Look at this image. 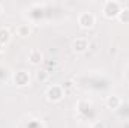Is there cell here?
I'll use <instances>...</instances> for the list:
<instances>
[{
	"label": "cell",
	"instance_id": "cell-1",
	"mask_svg": "<svg viewBox=\"0 0 129 128\" xmlns=\"http://www.w3.org/2000/svg\"><path fill=\"white\" fill-rule=\"evenodd\" d=\"M120 9H122L120 3H119V2H113V0H107V2L102 5V14H104V17L108 18V20L117 18Z\"/></svg>",
	"mask_w": 129,
	"mask_h": 128
},
{
	"label": "cell",
	"instance_id": "cell-2",
	"mask_svg": "<svg viewBox=\"0 0 129 128\" xmlns=\"http://www.w3.org/2000/svg\"><path fill=\"white\" fill-rule=\"evenodd\" d=\"M95 23H96V18H95V15L92 12H81L78 15V24H80L81 29L89 30V29H92L95 26Z\"/></svg>",
	"mask_w": 129,
	"mask_h": 128
},
{
	"label": "cell",
	"instance_id": "cell-3",
	"mask_svg": "<svg viewBox=\"0 0 129 128\" xmlns=\"http://www.w3.org/2000/svg\"><path fill=\"white\" fill-rule=\"evenodd\" d=\"M45 95H47V99L50 101V102H59V101H62L64 96V92L63 89H62V86H50L48 89H47V92H45Z\"/></svg>",
	"mask_w": 129,
	"mask_h": 128
},
{
	"label": "cell",
	"instance_id": "cell-4",
	"mask_svg": "<svg viewBox=\"0 0 129 128\" xmlns=\"http://www.w3.org/2000/svg\"><path fill=\"white\" fill-rule=\"evenodd\" d=\"M89 48V39L87 38H77L72 41V50L75 53H84Z\"/></svg>",
	"mask_w": 129,
	"mask_h": 128
},
{
	"label": "cell",
	"instance_id": "cell-5",
	"mask_svg": "<svg viewBox=\"0 0 129 128\" xmlns=\"http://www.w3.org/2000/svg\"><path fill=\"white\" fill-rule=\"evenodd\" d=\"M29 81H30L29 72H26V71H18V72L14 74V83H15L17 86H21V88H23V86H27Z\"/></svg>",
	"mask_w": 129,
	"mask_h": 128
},
{
	"label": "cell",
	"instance_id": "cell-6",
	"mask_svg": "<svg viewBox=\"0 0 129 128\" xmlns=\"http://www.w3.org/2000/svg\"><path fill=\"white\" fill-rule=\"evenodd\" d=\"M29 62L32 65H35V66L44 63V54H42V51L38 50V48L30 50V53H29Z\"/></svg>",
	"mask_w": 129,
	"mask_h": 128
},
{
	"label": "cell",
	"instance_id": "cell-7",
	"mask_svg": "<svg viewBox=\"0 0 129 128\" xmlns=\"http://www.w3.org/2000/svg\"><path fill=\"white\" fill-rule=\"evenodd\" d=\"M105 105L108 109H111V110H117L122 105V99H120V96H117V95H110V96H107V99H105Z\"/></svg>",
	"mask_w": 129,
	"mask_h": 128
},
{
	"label": "cell",
	"instance_id": "cell-8",
	"mask_svg": "<svg viewBox=\"0 0 129 128\" xmlns=\"http://www.w3.org/2000/svg\"><path fill=\"white\" fill-rule=\"evenodd\" d=\"M15 32L20 38H26V36H29L32 33V27H30V24H20Z\"/></svg>",
	"mask_w": 129,
	"mask_h": 128
},
{
	"label": "cell",
	"instance_id": "cell-9",
	"mask_svg": "<svg viewBox=\"0 0 129 128\" xmlns=\"http://www.w3.org/2000/svg\"><path fill=\"white\" fill-rule=\"evenodd\" d=\"M11 41V32L8 27H0V44L5 47Z\"/></svg>",
	"mask_w": 129,
	"mask_h": 128
},
{
	"label": "cell",
	"instance_id": "cell-10",
	"mask_svg": "<svg viewBox=\"0 0 129 128\" xmlns=\"http://www.w3.org/2000/svg\"><path fill=\"white\" fill-rule=\"evenodd\" d=\"M117 20L123 24H129V8H122L119 15H117Z\"/></svg>",
	"mask_w": 129,
	"mask_h": 128
},
{
	"label": "cell",
	"instance_id": "cell-11",
	"mask_svg": "<svg viewBox=\"0 0 129 128\" xmlns=\"http://www.w3.org/2000/svg\"><path fill=\"white\" fill-rule=\"evenodd\" d=\"M77 107H78V112H81V113H87V112L90 110L92 104H90V101H87V99H81V101H78Z\"/></svg>",
	"mask_w": 129,
	"mask_h": 128
},
{
	"label": "cell",
	"instance_id": "cell-12",
	"mask_svg": "<svg viewBox=\"0 0 129 128\" xmlns=\"http://www.w3.org/2000/svg\"><path fill=\"white\" fill-rule=\"evenodd\" d=\"M48 77H50L48 69H39V71L36 72V80L41 81V83H45V81L48 80Z\"/></svg>",
	"mask_w": 129,
	"mask_h": 128
},
{
	"label": "cell",
	"instance_id": "cell-13",
	"mask_svg": "<svg viewBox=\"0 0 129 128\" xmlns=\"http://www.w3.org/2000/svg\"><path fill=\"white\" fill-rule=\"evenodd\" d=\"M60 86H62V89H63L64 95H66V94H69V92H72V91H74V88H75V84H74V81H72V80H64Z\"/></svg>",
	"mask_w": 129,
	"mask_h": 128
},
{
	"label": "cell",
	"instance_id": "cell-14",
	"mask_svg": "<svg viewBox=\"0 0 129 128\" xmlns=\"http://www.w3.org/2000/svg\"><path fill=\"white\" fill-rule=\"evenodd\" d=\"M92 128H105V125H104L102 122H95V124H93V127H92Z\"/></svg>",
	"mask_w": 129,
	"mask_h": 128
},
{
	"label": "cell",
	"instance_id": "cell-15",
	"mask_svg": "<svg viewBox=\"0 0 129 128\" xmlns=\"http://www.w3.org/2000/svg\"><path fill=\"white\" fill-rule=\"evenodd\" d=\"M2 12H3V6H2V3H0V15H2Z\"/></svg>",
	"mask_w": 129,
	"mask_h": 128
},
{
	"label": "cell",
	"instance_id": "cell-16",
	"mask_svg": "<svg viewBox=\"0 0 129 128\" xmlns=\"http://www.w3.org/2000/svg\"><path fill=\"white\" fill-rule=\"evenodd\" d=\"M2 53H3V45L0 44V54H2Z\"/></svg>",
	"mask_w": 129,
	"mask_h": 128
}]
</instances>
